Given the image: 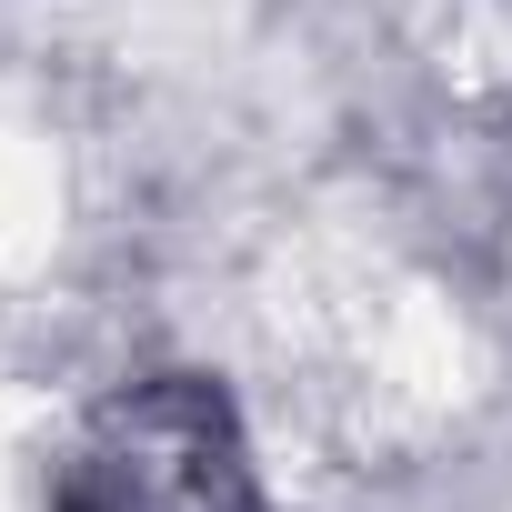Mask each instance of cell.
I'll return each instance as SVG.
<instances>
[{
  "mask_svg": "<svg viewBox=\"0 0 512 512\" xmlns=\"http://www.w3.org/2000/svg\"><path fill=\"white\" fill-rule=\"evenodd\" d=\"M61 512H241V482L201 402H151L81 462Z\"/></svg>",
  "mask_w": 512,
  "mask_h": 512,
  "instance_id": "6da1fadb",
  "label": "cell"
}]
</instances>
